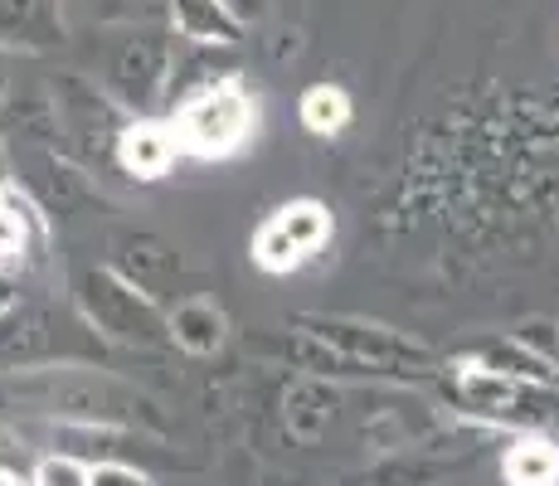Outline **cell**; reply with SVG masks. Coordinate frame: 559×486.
I'll return each mask as SVG.
<instances>
[{
    "instance_id": "6da1fadb",
    "label": "cell",
    "mask_w": 559,
    "mask_h": 486,
    "mask_svg": "<svg viewBox=\"0 0 559 486\" xmlns=\"http://www.w3.org/2000/svg\"><path fill=\"white\" fill-rule=\"evenodd\" d=\"M253 127V103L243 97L239 83H219V88L200 93L195 103L180 112L176 122V142L195 156H224L249 137Z\"/></svg>"
},
{
    "instance_id": "7a4b0ae2",
    "label": "cell",
    "mask_w": 559,
    "mask_h": 486,
    "mask_svg": "<svg viewBox=\"0 0 559 486\" xmlns=\"http://www.w3.org/2000/svg\"><path fill=\"white\" fill-rule=\"evenodd\" d=\"M326 239V210H321L317 200H297L287 204V210H277L273 220L263 224V234H258V263L273 268V273H287V268H297L311 248H321Z\"/></svg>"
},
{
    "instance_id": "3957f363",
    "label": "cell",
    "mask_w": 559,
    "mask_h": 486,
    "mask_svg": "<svg viewBox=\"0 0 559 486\" xmlns=\"http://www.w3.org/2000/svg\"><path fill=\"white\" fill-rule=\"evenodd\" d=\"M170 156H176V127L142 122L122 132V166L132 176H160L170 166Z\"/></svg>"
},
{
    "instance_id": "277c9868",
    "label": "cell",
    "mask_w": 559,
    "mask_h": 486,
    "mask_svg": "<svg viewBox=\"0 0 559 486\" xmlns=\"http://www.w3.org/2000/svg\"><path fill=\"white\" fill-rule=\"evenodd\" d=\"M507 482L511 486H555L559 482V452L545 438H525L507 452Z\"/></svg>"
},
{
    "instance_id": "5b68a950",
    "label": "cell",
    "mask_w": 559,
    "mask_h": 486,
    "mask_svg": "<svg viewBox=\"0 0 559 486\" xmlns=\"http://www.w3.org/2000/svg\"><path fill=\"white\" fill-rule=\"evenodd\" d=\"M346 117H350V97L341 93V88H311L302 97V122L311 127V132H321V137H331V132H341L346 127Z\"/></svg>"
},
{
    "instance_id": "8992f818",
    "label": "cell",
    "mask_w": 559,
    "mask_h": 486,
    "mask_svg": "<svg viewBox=\"0 0 559 486\" xmlns=\"http://www.w3.org/2000/svg\"><path fill=\"white\" fill-rule=\"evenodd\" d=\"M39 486H88V472L79 467V462H63V458H53L39 467Z\"/></svg>"
},
{
    "instance_id": "52a82bcc",
    "label": "cell",
    "mask_w": 559,
    "mask_h": 486,
    "mask_svg": "<svg viewBox=\"0 0 559 486\" xmlns=\"http://www.w3.org/2000/svg\"><path fill=\"white\" fill-rule=\"evenodd\" d=\"M88 486H142V482L122 467H98V472H88Z\"/></svg>"
},
{
    "instance_id": "ba28073f",
    "label": "cell",
    "mask_w": 559,
    "mask_h": 486,
    "mask_svg": "<svg viewBox=\"0 0 559 486\" xmlns=\"http://www.w3.org/2000/svg\"><path fill=\"white\" fill-rule=\"evenodd\" d=\"M0 486H20L15 477H10V472H0Z\"/></svg>"
},
{
    "instance_id": "9c48e42d",
    "label": "cell",
    "mask_w": 559,
    "mask_h": 486,
    "mask_svg": "<svg viewBox=\"0 0 559 486\" xmlns=\"http://www.w3.org/2000/svg\"><path fill=\"white\" fill-rule=\"evenodd\" d=\"M0 210H5V200H0Z\"/></svg>"
}]
</instances>
